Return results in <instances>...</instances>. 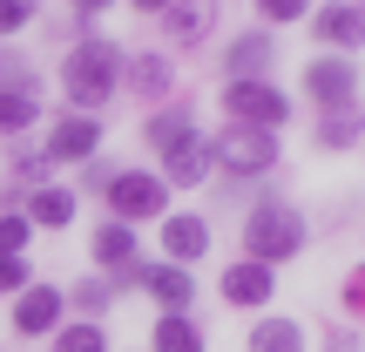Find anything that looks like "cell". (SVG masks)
Listing matches in <instances>:
<instances>
[{"label":"cell","mask_w":365,"mask_h":352,"mask_svg":"<svg viewBox=\"0 0 365 352\" xmlns=\"http://www.w3.org/2000/svg\"><path fill=\"white\" fill-rule=\"evenodd\" d=\"M61 89H68V102H75L81 116L102 109L108 95L122 89V48L115 41H81V48L61 61Z\"/></svg>","instance_id":"1"},{"label":"cell","mask_w":365,"mask_h":352,"mask_svg":"<svg viewBox=\"0 0 365 352\" xmlns=\"http://www.w3.org/2000/svg\"><path fill=\"white\" fill-rule=\"evenodd\" d=\"M298 251H304V217L291 203H264L257 217L244 223V258L284 264V258H298Z\"/></svg>","instance_id":"2"},{"label":"cell","mask_w":365,"mask_h":352,"mask_svg":"<svg viewBox=\"0 0 365 352\" xmlns=\"http://www.w3.org/2000/svg\"><path fill=\"white\" fill-rule=\"evenodd\" d=\"M223 116H230L237 129H271L277 136V122L291 116V102L264 75H250V81H230V89H223Z\"/></svg>","instance_id":"3"},{"label":"cell","mask_w":365,"mask_h":352,"mask_svg":"<svg viewBox=\"0 0 365 352\" xmlns=\"http://www.w3.org/2000/svg\"><path fill=\"white\" fill-rule=\"evenodd\" d=\"M210 163H223L230 176H264V170H277V136L271 129H223L217 143H210Z\"/></svg>","instance_id":"4"},{"label":"cell","mask_w":365,"mask_h":352,"mask_svg":"<svg viewBox=\"0 0 365 352\" xmlns=\"http://www.w3.org/2000/svg\"><path fill=\"white\" fill-rule=\"evenodd\" d=\"M108 203H115V223L163 217V203H170V183H163V176H143V170H115V176H108Z\"/></svg>","instance_id":"5"},{"label":"cell","mask_w":365,"mask_h":352,"mask_svg":"<svg viewBox=\"0 0 365 352\" xmlns=\"http://www.w3.org/2000/svg\"><path fill=\"white\" fill-rule=\"evenodd\" d=\"M304 95H312L318 109H345L359 95V68L345 61V54H325V61L304 68Z\"/></svg>","instance_id":"6"},{"label":"cell","mask_w":365,"mask_h":352,"mask_svg":"<svg viewBox=\"0 0 365 352\" xmlns=\"http://www.w3.org/2000/svg\"><path fill=\"white\" fill-rule=\"evenodd\" d=\"M95 149H102V122L95 116H68V122H54V136H48L54 163H88Z\"/></svg>","instance_id":"7"},{"label":"cell","mask_w":365,"mask_h":352,"mask_svg":"<svg viewBox=\"0 0 365 352\" xmlns=\"http://www.w3.org/2000/svg\"><path fill=\"white\" fill-rule=\"evenodd\" d=\"M271 291H277V278H271V264H257V258H237L230 271H223V298L244 305V312H250V305H264Z\"/></svg>","instance_id":"8"},{"label":"cell","mask_w":365,"mask_h":352,"mask_svg":"<svg viewBox=\"0 0 365 352\" xmlns=\"http://www.w3.org/2000/svg\"><path fill=\"white\" fill-rule=\"evenodd\" d=\"M61 326V291H48V285H34V291H21L14 298V332H54Z\"/></svg>","instance_id":"9"},{"label":"cell","mask_w":365,"mask_h":352,"mask_svg":"<svg viewBox=\"0 0 365 352\" xmlns=\"http://www.w3.org/2000/svg\"><path fill=\"white\" fill-rule=\"evenodd\" d=\"M312 34L325 48H359L365 41V7H318L312 14Z\"/></svg>","instance_id":"10"},{"label":"cell","mask_w":365,"mask_h":352,"mask_svg":"<svg viewBox=\"0 0 365 352\" xmlns=\"http://www.w3.org/2000/svg\"><path fill=\"white\" fill-rule=\"evenodd\" d=\"M163 27H170V41H203L217 27V0H170L163 7Z\"/></svg>","instance_id":"11"},{"label":"cell","mask_w":365,"mask_h":352,"mask_svg":"<svg viewBox=\"0 0 365 352\" xmlns=\"http://www.w3.org/2000/svg\"><path fill=\"white\" fill-rule=\"evenodd\" d=\"M203 170H210V143H203V136H182L170 156H163V183H182V190L203 183Z\"/></svg>","instance_id":"12"},{"label":"cell","mask_w":365,"mask_h":352,"mask_svg":"<svg viewBox=\"0 0 365 352\" xmlns=\"http://www.w3.org/2000/svg\"><path fill=\"white\" fill-rule=\"evenodd\" d=\"M163 251H170V264H190L210 251V223L203 217H170L163 223Z\"/></svg>","instance_id":"13"},{"label":"cell","mask_w":365,"mask_h":352,"mask_svg":"<svg viewBox=\"0 0 365 352\" xmlns=\"http://www.w3.org/2000/svg\"><path fill=\"white\" fill-rule=\"evenodd\" d=\"M271 34H257V27H250V34H237L230 41V81H250V75H264V68H271Z\"/></svg>","instance_id":"14"},{"label":"cell","mask_w":365,"mask_h":352,"mask_svg":"<svg viewBox=\"0 0 365 352\" xmlns=\"http://www.w3.org/2000/svg\"><path fill=\"white\" fill-rule=\"evenodd\" d=\"M143 285L163 298V312H182V305L196 298V285H190V271H182V264H149V271H143Z\"/></svg>","instance_id":"15"},{"label":"cell","mask_w":365,"mask_h":352,"mask_svg":"<svg viewBox=\"0 0 365 352\" xmlns=\"http://www.w3.org/2000/svg\"><path fill=\"white\" fill-rule=\"evenodd\" d=\"M129 89L143 95V102H156V95L176 89V68L163 61V54H135V61H129Z\"/></svg>","instance_id":"16"},{"label":"cell","mask_w":365,"mask_h":352,"mask_svg":"<svg viewBox=\"0 0 365 352\" xmlns=\"http://www.w3.org/2000/svg\"><path fill=\"white\" fill-rule=\"evenodd\" d=\"M359 136H365V116H359L352 102H345V109H325V122H318V149H352Z\"/></svg>","instance_id":"17"},{"label":"cell","mask_w":365,"mask_h":352,"mask_svg":"<svg viewBox=\"0 0 365 352\" xmlns=\"http://www.w3.org/2000/svg\"><path fill=\"white\" fill-rule=\"evenodd\" d=\"M149 339H156V352H203V332L190 326V312H163Z\"/></svg>","instance_id":"18"},{"label":"cell","mask_w":365,"mask_h":352,"mask_svg":"<svg viewBox=\"0 0 365 352\" xmlns=\"http://www.w3.org/2000/svg\"><path fill=\"white\" fill-rule=\"evenodd\" d=\"M95 264H135V231L129 223H102L95 231Z\"/></svg>","instance_id":"19"},{"label":"cell","mask_w":365,"mask_h":352,"mask_svg":"<svg viewBox=\"0 0 365 352\" xmlns=\"http://www.w3.org/2000/svg\"><path fill=\"white\" fill-rule=\"evenodd\" d=\"M250 352H304V332L291 326V318H264V326L250 332Z\"/></svg>","instance_id":"20"},{"label":"cell","mask_w":365,"mask_h":352,"mask_svg":"<svg viewBox=\"0 0 365 352\" xmlns=\"http://www.w3.org/2000/svg\"><path fill=\"white\" fill-rule=\"evenodd\" d=\"M27 217H34V223H48V231H61V223H75V196H68V190H34Z\"/></svg>","instance_id":"21"},{"label":"cell","mask_w":365,"mask_h":352,"mask_svg":"<svg viewBox=\"0 0 365 352\" xmlns=\"http://www.w3.org/2000/svg\"><path fill=\"white\" fill-rule=\"evenodd\" d=\"M143 136L163 149V156H170L182 136H196V129H190V116H182V109H163V116H149V122H143Z\"/></svg>","instance_id":"22"},{"label":"cell","mask_w":365,"mask_h":352,"mask_svg":"<svg viewBox=\"0 0 365 352\" xmlns=\"http://www.w3.org/2000/svg\"><path fill=\"white\" fill-rule=\"evenodd\" d=\"M27 122H41V95H0V136H21Z\"/></svg>","instance_id":"23"},{"label":"cell","mask_w":365,"mask_h":352,"mask_svg":"<svg viewBox=\"0 0 365 352\" xmlns=\"http://www.w3.org/2000/svg\"><path fill=\"white\" fill-rule=\"evenodd\" d=\"M0 95H41V75L21 54H0Z\"/></svg>","instance_id":"24"},{"label":"cell","mask_w":365,"mask_h":352,"mask_svg":"<svg viewBox=\"0 0 365 352\" xmlns=\"http://www.w3.org/2000/svg\"><path fill=\"white\" fill-rule=\"evenodd\" d=\"M54 352H108V339H102V326H68V332H54Z\"/></svg>","instance_id":"25"},{"label":"cell","mask_w":365,"mask_h":352,"mask_svg":"<svg viewBox=\"0 0 365 352\" xmlns=\"http://www.w3.org/2000/svg\"><path fill=\"white\" fill-rule=\"evenodd\" d=\"M257 14L271 27H284V21H304V14H312V0H257Z\"/></svg>","instance_id":"26"},{"label":"cell","mask_w":365,"mask_h":352,"mask_svg":"<svg viewBox=\"0 0 365 352\" xmlns=\"http://www.w3.org/2000/svg\"><path fill=\"white\" fill-rule=\"evenodd\" d=\"M27 21H34V0H0V41H7V34H21Z\"/></svg>","instance_id":"27"},{"label":"cell","mask_w":365,"mask_h":352,"mask_svg":"<svg viewBox=\"0 0 365 352\" xmlns=\"http://www.w3.org/2000/svg\"><path fill=\"white\" fill-rule=\"evenodd\" d=\"M27 244V217H0V258H21Z\"/></svg>","instance_id":"28"},{"label":"cell","mask_w":365,"mask_h":352,"mask_svg":"<svg viewBox=\"0 0 365 352\" xmlns=\"http://www.w3.org/2000/svg\"><path fill=\"white\" fill-rule=\"evenodd\" d=\"M345 312H359V318H365V264L345 278Z\"/></svg>","instance_id":"29"},{"label":"cell","mask_w":365,"mask_h":352,"mask_svg":"<svg viewBox=\"0 0 365 352\" xmlns=\"http://www.w3.org/2000/svg\"><path fill=\"white\" fill-rule=\"evenodd\" d=\"M27 285V264L21 258H0V291H21Z\"/></svg>","instance_id":"30"},{"label":"cell","mask_w":365,"mask_h":352,"mask_svg":"<svg viewBox=\"0 0 365 352\" xmlns=\"http://www.w3.org/2000/svg\"><path fill=\"white\" fill-rule=\"evenodd\" d=\"M75 305H81V312H102V305H108V285H81Z\"/></svg>","instance_id":"31"},{"label":"cell","mask_w":365,"mask_h":352,"mask_svg":"<svg viewBox=\"0 0 365 352\" xmlns=\"http://www.w3.org/2000/svg\"><path fill=\"white\" fill-rule=\"evenodd\" d=\"M325 339H331V346H325V352H365V346H359V339H352V332H325Z\"/></svg>","instance_id":"32"},{"label":"cell","mask_w":365,"mask_h":352,"mask_svg":"<svg viewBox=\"0 0 365 352\" xmlns=\"http://www.w3.org/2000/svg\"><path fill=\"white\" fill-rule=\"evenodd\" d=\"M129 7H143V14H163V7H170V0H129Z\"/></svg>","instance_id":"33"},{"label":"cell","mask_w":365,"mask_h":352,"mask_svg":"<svg viewBox=\"0 0 365 352\" xmlns=\"http://www.w3.org/2000/svg\"><path fill=\"white\" fill-rule=\"evenodd\" d=\"M108 7V0H75V14H102Z\"/></svg>","instance_id":"34"}]
</instances>
